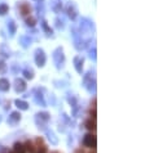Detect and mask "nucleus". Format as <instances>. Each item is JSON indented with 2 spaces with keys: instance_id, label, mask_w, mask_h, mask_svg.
I'll use <instances>...</instances> for the list:
<instances>
[{
  "instance_id": "nucleus-20",
  "label": "nucleus",
  "mask_w": 167,
  "mask_h": 153,
  "mask_svg": "<svg viewBox=\"0 0 167 153\" xmlns=\"http://www.w3.org/2000/svg\"><path fill=\"white\" fill-rule=\"evenodd\" d=\"M12 118H13V120H19V115H18L17 112L12 113Z\"/></svg>"
},
{
  "instance_id": "nucleus-6",
  "label": "nucleus",
  "mask_w": 167,
  "mask_h": 153,
  "mask_svg": "<svg viewBox=\"0 0 167 153\" xmlns=\"http://www.w3.org/2000/svg\"><path fill=\"white\" fill-rule=\"evenodd\" d=\"M19 12L22 16H29L31 13V7L27 3H21L19 4Z\"/></svg>"
},
{
  "instance_id": "nucleus-21",
  "label": "nucleus",
  "mask_w": 167,
  "mask_h": 153,
  "mask_svg": "<svg viewBox=\"0 0 167 153\" xmlns=\"http://www.w3.org/2000/svg\"><path fill=\"white\" fill-rule=\"evenodd\" d=\"M35 2H41V0H35Z\"/></svg>"
},
{
  "instance_id": "nucleus-10",
  "label": "nucleus",
  "mask_w": 167,
  "mask_h": 153,
  "mask_svg": "<svg viewBox=\"0 0 167 153\" xmlns=\"http://www.w3.org/2000/svg\"><path fill=\"white\" fill-rule=\"evenodd\" d=\"M0 90L2 91L9 90V81L7 79H0Z\"/></svg>"
},
{
  "instance_id": "nucleus-19",
  "label": "nucleus",
  "mask_w": 167,
  "mask_h": 153,
  "mask_svg": "<svg viewBox=\"0 0 167 153\" xmlns=\"http://www.w3.org/2000/svg\"><path fill=\"white\" fill-rule=\"evenodd\" d=\"M7 70V64L4 62H0V73H4Z\"/></svg>"
},
{
  "instance_id": "nucleus-18",
  "label": "nucleus",
  "mask_w": 167,
  "mask_h": 153,
  "mask_svg": "<svg viewBox=\"0 0 167 153\" xmlns=\"http://www.w3.org/2000/svg\"><path fill=\"white\" fill-rule=\"evenodd\" d=\"M24 75H25L26 79H30V80L34 77V72L31 71V70H25V71H24Z\"/></svg>"
},
{
  "instance_id": "nucleus-23",
  "label": "nucleus",
  "mask_w": 167,
  "mask_h": 153,
  "mask_svg": "<svg viewBox=\"0 0 167 153\" xmlns=\"http://www.w3.org/2000/svg\"><path fill=\"white\" fill-rule=\"evenodd\" d=\"M53 153H57V152H53Z\"/></svg>"
},
{
  "instance_id": "nucleus-13",
  "label": "nucleus",
  "mask_w": 167,
  "mask_h": 153,
  "mask_svg": "<svg viewBox=\"0 0 167 153\" xmlns=\"http://www.w3.org/2000/svg\"><path fill=\"white\" fill-rule=\"evenodd\" d=\"M8 30H9V34L10 35H14L16 34V23H14V21H9L8 22Z\"/></svg>"
},
{
  "instance_id": "nucleus-12",
  "label": "nucleus",
  "mask_w": 167,
  "mask_h": 153,
  "mask_svg": "<svg viewBox=\"0 0 167 153\" xmlns=\"http://www.w3.org/2000/svg\"><path fill=\"white\" fill-rule=\"evenodd\" d=\"M86 127L89 131H95L96 130V121H95V120H92V118L87 120V121H86Z\"/></svg>"
},
{
  "instance_id": "nucleus-22",
  "label": "nucleus",
  "mask_w": 167,
  "mask_h": 153,
  "mask_svg": "<svg viewBox=\"0 0 167 153\" xmlns=\"http://www.w3.org/2000/svg\"><path fill=\"white\" fill-rule=\"evenodd\" d=\"M8 153H13V152H8Z\"/></svg>"
},
{
  "instance_id": "nucleus-4",
  "label": "nucleus",
  "mask_w": 167,
  "mask_h": 153,
  "mask_svg": "<svg viewBox=\"0 0 167 153\" xmlns=\"http://www.w3.org/2000/svg\"><path fill=\"white\" fill-rule=\"evenodd\" d=\"M35 153H47V146L44 144V140L41 138H38L35 140Z\"/></svg>"
},
{
  "instance_id": "nucleus-1",
  "label": "nucleus",
  "mask_w": 167,
  "mask_h": 153,
  "mask_svg": "<svg viewBox=\"0 0 167 153\" xmlns=\"http://www.w3.org/2000/svg\"><path fill=\"white\" fill-rule=\"evenodd\" d=\"M53 59H55V63L57 64V67H62V64L65 63V56H64V50L62 48H57L53 53Z\"/></svg>"
},
{
  "instance_id": "nucleus-5",
  "label": "nucleus",
  "mask_w": 167,
  "mask_h": 153,
  "mask_svg": "<svg viewBox=\"0 0 167 153\" xmlns=\"http://www.w3.org/2000/svg\"><path fill=\"white\" fill-rule=\"evenodd\" d=\"M66 12H67V16H69L71 19H75L77 16H78V10H77V7H75L74 3H69V4H67Z\"/></svg>"
},
{
  "instance_id": "nucleus-16",
  "label": "nucleus",
  "mask_w": 167,
  "mask_h": 153,
  "mask_svg": "<svg viewBox=\"0 0 167 153\" xmlns=\"http://www.w3.org/2000/svg\"><path fill=\"white\" fill-rule=\"evenodd\" d=\"M9 10V7L7 4H0V16H5Z\"/></svg>"
},
{
  "instance_id": "nucleus-3",
  "label": "nucleus",
  "mask_w": 167,
  "mask_h": 153,
  "mask_svg": "<svg viewBox=\"0 0 167 153\" xmlns=\"http://www.w3.org/2000/svg\"><path fill=\"white\" fill-rule=\"evenodd\" d=\"M83 144H84L86 147H88V148H93V149H95L96 144H97V139H96V136L93 135V134H87L84 136V139H83Z\"/></svg>"
},
{
  "instance_id": "nucleus-8",
  "label": "nucleus",
  "mask_w": 167,
  "mask_h": 153,
  "mask_svg": "<svg viewBox=\"0 0 167 153\" xmlns=\"http://www.w3.org/2000/svg\"><path fill=\"white\" fill-rule=\"evenodd\" d=\"M14 87H16V90L17 91H24L26 89V82L24 80H21V79H16L14 81Z\"/></svg>"
},
{
  "instance_id": "nucleus-7",
  "label": "nucleus",
  "mask_w": 167,
  "mask_h": 153,
  "mask_svg": "<svg viewBox=\"0 0 167 153\" xmlns=\"http://www.w3.org/2000/svg\"><path fill=\"white\" fill-rule=\"evenodd\" d=\"M83 63H84V59H83V57L80 56H77L74 58V64H75V68L79 73H82V68H83Z\"/></svg>"
},
{
  "instance_id": "nucleus-11",
  "label": "nucleus",
  "mask_w": 167,
  "mask_h": 153,
  "mask_svg": "<svg viewBox=\"0 0 167 153\" xmlns=\"http://www.w3.org/2000/svg\"><path fill=\"white\" fill-rule=\"evenodd\" d=\"M13 153H26L25 146L22 143H16L13 147Z\"/></svg>"
},
{
  "instance_id": "nucleus-17",
  "label": "nucleus",
  "mask_w": 167,
  "mask_h": 153,
  "mask_svg": "<svg viewBox=\"0 0 167 153\" xmlns=\"http://www.w3.org/2000/svg\"><path fill=\"white\" fill-rule=\"evenodd\" d=\"M41 26H43L44 31L47 32V35H52V28H51V27L48 26V23H47L46 21H43V22H41Z\"/></svg>"
},
{
  "instance_id": "nucleus-15",
  "label": "nucleus",
  "mask_w": 167,
  "mask_h": 153,
  "mask_svg": "<svg viewBox=\"0 0 167 153\" xmlns=\"http://www.w3.org/2000/svg\"><path fill=\"white\" fill-rule=\"evenodd\" d=\"M16 106L19 108V109H24V111H25V109H27V103L26 102H24V101H16Z\"/></svg>"
},
{
  "instance_id": "nucleus-9",
  "label": "nucleus",
  "mask_w": 167,
  "mask_h": 153,
  "mask_svg": "<svg viewBox=\"0 0 167 153\" xmlns=\"http://www.w3.org/2000/svg\"><path fill=\"white\" fill-rule=\"evenodd\" d=\"M24 146H25L26 153H35V144H34L31 140H27Z\"/></svg>"
},
{
  "instance_id": "nucleus-2",
  "label": "nucleus",
  "mask_w": 167,
  "mask_h": 153,
  "mask_svg": "<svg viewBox=\"0 0 167 153\" xmlns=\"http://www.w3.org/2000/svg\"><path fill=\"white\" fill-rule=\"evenodd\" d=\"M47 62V57L43 52V49H36L35 50V63L39 66V67H43Z\"/></svg>"
},
{
  "instance_id": "nucleus-14",
  "label": "nucleus",
  "mask_w": 167,
  "mask_h": 153,
  "mask_svg": "<svg viewBox=\"0 0 167 153\" xmlns=\"http://www.w3.org/2000/svg\"><path fill=\"white\" fill-rule=\"evenodd\" d=\"M35 23H36V19H35L33 16H30V17H27V18H26V25H27V26L34 27V26H35Z\"/></svg>"
}]
</instances>
